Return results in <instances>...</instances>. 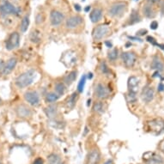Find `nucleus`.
<instances>
[{
	"label": "nucleus",
	"mask_w": 164,
	"mask_h": 164,
	"mask_svg": "<svg viewBox=\"0 0 164 164\" xmlns=\"http://www.w3.org/2000/svg\"><path fill=\"white\" fill-rule=\"evenodd\" d=\"M35 78H36V72L35 70H29L21 75H19L17 78H16L15 84L19 89H24L31 85L35 81Z\"/></svg>",
	"instance_id": "obj_1"
},
{
	"label": "nucleus",
	"mask_w": 164,
	"mask_h": 164,
	"mask_svg": "<svg viewBox=\"0 0 164 164\" xmlns=\"http://www.w3.org/2000/svg\"><path fill=\"white\" fill-rule=\"evenodd\" d=\"M127 10V4L125 2H117L108 9V15L112 17H120Z\"/></svg>",
	"instance_id": "obj_2"
},
{
	"label": "nucleus",
	"mask_w": 164,
	"mask_h": 164,
	"mask_svg": "<svg viewBox=\"0 0 164 164\" xmlns=\"http://www.w3.org/2000/svg\"><path fill=\"white\" fill-rule=\"evenodd\" d=\"M20 45V35L17 32H12L5 41V48L8 51H12Z\"/></svg>",
	"instance_id": "obj_3"
},
{
	"label": "nucleus",
	"mask_w": 164,
	"mask_h": 164,
	"mask_svg": "<svg viewBox=\"0 0 164 164\" xmlns=\"http://www.w3.org/2000/svg\"><path fill=\"white\" fill-rule=\"evenodd\" d=\"M0 13L3 16L17 15L19 13V10L9 1H4L0 5Z\"/></svg>",
	"instance_id": "obj_4"
},
{
	"label": "nucleus",
	"mask_w": 164,
	"mask_h": 164,
	"mask_svg": "<svg viewBox=\"0 0 164 164\" xmlns=\"http://www.w3.org/2000/svg\"><path fill=\"white\" fill-rule=\"evenodd\" d=\"M109 32V28L105 24H101L99 26L94 29L92 35H93V39L95 40H100L103 39L104 37H106L108 35Z\"/></svg>",
	"instance_id": "obj_5"
},
{
	"label": "nucleus",
	"mask_w": 164,
	"mask_h": 164,
	"mask_svg": "<svg viewBox=\"0 0 164 164\" xmlns=\"http://www.w3.org/2000/svg\"><path fill=\"white\" fill-rule=\"evenodd\" d=\"M121 60L126 67L131 68L135 65L137 60V56L132 52H124L121 54Z\"/></svg>",
	"instance_id": "obj_6"
},
{
	"label": "nucleus",
	"mask_w": 164,
	"mask_h": 164,
	"mask_svg": "<svg viewBox=\"0 0 164 164\" xmlns=\"http://www.w3.org/2000/svg\"><path fill=\"white\" fill-rule=\"evenodd\" d=\"M16 113L17 117L21 119H29L33 114L30 108H29L25 104H19L16 108Z\"/></svg>",
	"instance_id": "obj_7"
},
{
	"label": "nucleus",
	"mask_w": 164,
	"mask_h": 164,
	"mask_svg": "<svg viewBox=\"0 0 164 164\" xmlns=\"http://www.w3.org/2000/svg\"><path fill=\"white\" fill-rule=\"evenodd\" d=\"M24 99L32 106H37L40 103V96L35 91H27L24 94Z\"/></svg>",
	"instance_id": "obj_8"
},
{
	"label": "nucleus",
	"mask_w": 164,
	"mask_h": 164,
	"mask_svg": "<svg viewBox=\"0 0 164 164\" xmlns=\"http://www.w3.org/2000/svg\"><path fill=\"white\" fill-rule=\"evenodd\" d=\"M65 20L64 14L59 10H52L50 14V22L52 26H59Z\"/></svg>",
	"instance_id": "obj_9"
},
{
	"label": "nucleus",
	"mask_w": 164,
	"mask_h": 164,
	"mask_svg": "<svg viewBox=\"0 0 164 164\" xmlns=\"http://www.w3.org/2000/svg\"><path fill=\"white\" fill-rule=\"evenodd\" d=\"M95 95L98 99H107L109 96V91L108 88L102 83H98L95 89Z\"/></svg>",
	"instance_id": "obj_10"
},
{
	"label": "nucleus",
	"mask_w": 164,
	"mask_h": 164,
	"mask_svg": "<svg viewBox=\"0 0 164 164\" xmlns=\"http://www.w3.org/2000/svg\"><path fill=\"white\" fill-rule=\"evenodd\" d=\"M154 95H155V91L152 87L145 86L143 89L141 98L144 102H151V101L154 99Z\"/></svg>",
	"instance_id": "obj_11"
},
{
	"label": "nucleus",
	"mask_w": 164,
	"mask_h": 164,
	"mask_svg": "<svg viewBox=\"0 0 164 164\" xmlns=\"http://www.w3.org/2000/svg\"><path fill=\"white\" fill-rule=\"evenodd\" d=\"M139 78L137 77H131L128 79V91L134 93V94H137L138 93V90H139Z\"/></svg>",
	"instance_id": "obj_12"
},
{
	"label": "nucleus",
	"mask_w": 164,
	"mask_h": 164,
	"mask_svg": "<svg viewBox=\"0 0 164 164\" xmlns=\"http://www.w3.org/2000/svg\"><path fill=\"white\" fill-rule=\"evenodd\" d=\"M82 22V18L80 17V16H72V17H69L67 20H66V22H65V24H66V27L67 28H69V29H74V28H76V27L79 26L81 23Z\"/></svg>",
	"instance_id": "obj_13"
},
{
	"label": "nucleus",
	"mask_w": 164,
	"mask_h": 164,
	"mask_svg": "<svg viewBox=\"0 0 164 164\" xmlns=\"http://www.w3.org/2000/svg\"><path fill=\"white\" fill-rule=\"evenodd\" d=\"M17 64V59L16 58H10L9 60L7 61V63L5 65V67H4V70H3L2 73L4 74V75H9L15 69Z\"/></svg>",
	"instance_id": "obj_14"
},
{
	"label": "nucleus",
	"mask_w": 164,
	"mask_h": 164,
	"mask_svg": "<svg viewBox=\"0 0 164 164\" xmlns=\"http://www.w3.org/2000/svg\"><path fill=\"white\" fill-rule=\"evenodd\" d=\"M150 127L151 130L157 132L158 133H161L162 131H164V120L158 119V120H154L149 123Z\"/></svg>",
	"instance_id": "obj_15"
},
{
	"label": "nucleus",
	"mask_w": 164,
	"mask_h": 164,
	"mask_svg": "<svg viewBox=\"0 0 164 164\" xmlns=\"http://www.w3.org/2000/svg\"><path fill=\"white\" fill-rule=\"evenodd\" d=\"M101 159V155L98 150L93 149L88 155V162L89 164H97Z\"/></svg>",
	"instance_id": "obj_16"
},
{
	"label": "nucleus",
	"mask_w": 164,
	"mask_h": 164,
	"mask_svg": "<svg viewBox=\"0 0 164 164\" xmlns=\"http://www.w3.org/2000/svg\"><path fill=\"white\" fill-rule=\"evenodd\" d=\"M151 155L145 157V162L147 164H163L164 160L161 156L155 154V153H150Z\"/></svg>",
	"instance_id": "obj_17"
},
{
	"label": "nucleus",
	"mask_w": 164,
	"mask_h": 164,
	"mask_svg": "<svg viewBox=\"0 0 164 164\" xmlns=\"http://www.w3.org/2000/svg\"><path fill=\"white\" fill-rule=\"evenodd\" d=\"M102 10L100 9V8H95L90 12V18L91 22H98L99 21H101V19L102 18Z\"/></svg>",
	"instance_id": "obj_18"
},
{
	"label": "nucleus",
	"mask_w": 164,
	"mask_h": 164,
	"mask_svg": "<svg viewBox=\"0 0 164 164\" xmlns=\"http://www.w3.org/2000/svg\"><path fill=\"white\" fill-rule=\"evenodd\" d=\"M78 76V71H72L69 74H67L64 78V83L67 86H71L76 80Z\"/></svg>",
	"instance_id": "obj_19"
},
{
	"label": "nucleus",
	"mask_w": 164,
	"mask_h": 164,
	"mask_svg": "<svg viewBox=\"0 0 164 164\" xmlns=\"http://www.w3.org/2000/svg\"><path fill=\"white\" fill-rule=\"evenodd\" d=\"M151 69L156 70L157 71H162L164 70V65L162 61L158 57H155L151 63Z\"/></svg>",
	"instance_id": "obj_20"
},
{
	"label": "nucleus",
	"mask_w": 164,
	"mask_h": 164,
	"mask_svg": "<svg viewBox=\"0 0 164 164\" xmlns=\"http://www.w3.org/2000/svg\"><path fill=\"white\" fill-rule=\"evenodd\" d=\"M45 113L49 119L55 118L57 113H58V107L56 105H50V106H48V108H45Z\"/></svg>",
	"instance_id": "obj_21"
},
{
	"label": "nucleus",
	"mask_w": 164,
	"mask_h": 164,
	"mask_svg": "<svg viewBox=\"0 0 164 164\" xmlns=\"http://www.w3.org/2000/svg\"><path fill=\"white\" fill-rule=\"evenodd\" d=\"M29 39H30L31 42L33 43H39L41 40V35H40V32L37 29L33 30L30 33L29 35Z\"/></svg>",
	"instance_id": "obj_22"
},
{
	"label": "nucleus",
	"mask_w": 164,
	"mask_h": 164,
	"mask_svg": "<svg viewBox=\"0 0 164 164\" xmlns=\"http://www.w3.org/2000/svg\"><path fill=\"white\" fill-rule=\"evenodd\" d=\"M78 99V92H74L71 95H70V97L67 99V106L70 108H73L75 105L77 103Z\"/></svg>",
	"instance_id": "obj_23"
},
{
	"label": "nucleus",
	"mask_w": 164,
	"mask_h": 164,
	"mask_svg": "<svg viewBox=\"0 0 164 164\" xmlns=\"http://www.w3.org/2000/svg\"><path fill=\"white\" fill-rule=\"evenodd\" d=\"M54 90H55V93L59 95H63L65 93L66 90V87L64 82H58L55 83V86H54Z\"/></svg>",
	"instance_id": "obj_24"
},
{
	"label": "nucleus",
	"mask_w": 164,
	"mask_h": 164,
	"mask_svg": "<svg viewBox=\"0 0 164 164\" xmlns=\"http://www.w3.org/2000/svg\"><path fill=\"white\" fill-rule=\"evenodd\" d=\"M29 15H26L24 16L23 18H22V22H21V25H20V29L22 31V33H25L27 30H28V28L29 26Z\"/></svg>",
	"instance_id": "obj_25"
},
{
	"label": "nucleus",
	"mask_w": 164,
	"mask_h": 164,
	"mask_svg": "<svg viewBox=\"0 0 164 164\" xmlns=\"http://www.w3.org/2000/svg\"><path fill=\"white\" fill-rule=\"evenodd\" d=\"M48 164H61V160L59 155L52 153L48 156Z\"/></svg>",
	"instance_id": "obj_26"
},
{
	"label": "nucleus",
	"mask_w": 164,
	"mask_h": 164,
	"mask_svg": "<svg viewBox=\"0 0 164 164\" xmlns=\"http://www.w3.org/2000/svg\"><path fill=\"white\" fill-rule=\"evenodd\" d=\"M93 110L97 113H103L105 112V105L101 101H95L93 105Z\"/></svg>",
	"instance_id": "obj_27"
},
{
	"label": "nucleus",
	"mask_w": 164,
	"mask_h": 164,
	"mask_svg": "<svg viewBox=\"0 0 164 164\" xmlns=\"http://www.w3.org/2000/svg\"><path fill=\"white\" fill-rule=\"evenodd\" d=\"M59 98V95L56 94L55 92H50V93H48L46 95V101L49 102V103H53V102H55L57 101L58 100Z\"/></svg>",
	"instance_id": "obj_28"
},
{
	"label": "nucleus",
	"mask_w": 164,
	"mask_h": 164,
	"mask_svg": "<svg viewBox=\"0 0 164 164\" xmlns=\"http://www.w3.org/2000/svg\"><path fill=\"white\" fill-rule=\"evenodd\" d=\"M143 15L147 17L151 18L155 17V14H154V11H153V9L151 8V5H145L143 8Z\"/></svg>",
	"instance_id": "obj_29"
},
{
	"label": "nucleus",
	"mask_w": 164,
	"mask_h": 164,
	"mask_svg": "<svg viewBox=\"0 0 164 164\" xmlns=\"http://www.w3.org/2000/svg\"><path fill=\"white\" fill-rule=\"evenodd\" d=\"M119 57V49L113 48L108 53V59L110 61H115Z\"/></svg>",
	"instance_id": "obj_30"
},
{
	"label": "nucleus",
	"mask_w": 164,
	"mask_h": 164,
	"mask_svg": "<svg viewBox=\"0 0 164 164\" xmlns=\"http://www.w3.org/2000/svg\"><path fill=\"white\" fill-rule=\"evenodd\" d=\"M138 22H140V17H139L138 12L133 10L132 13L131 14V16H130L128 24H134V23H137Z\"/></svg>",
	"instance_id": "obj_31"
},
{
	"label": "nucleus",
	"mask_w": 164,
	"mask_h": 164,
	"mask_svg": "<svg viewBox=\"0 0 164 164\" xmlns=\"http://www.w3.org/2000/svg\"><path fill=\"white\" fill-rule=\"evenodd\" d=\"M125 99L127 101V102L129 103H134L137 101V94H134L132 92H127V94L125 95Z\"/></svg>",
	"instance_id": "obj_32"
},
{
	"label": "nucleus",
	"mask_w": 164,
	"mask_h": 164,
	"mask_svg": "<svg viewBox=\"0 0 164 164\" xmlns=\"http://www.w3.org/2000/svg\"><path fill=\"white\" fill-rule=\"evenodd\" d=\"M85 83H86V76L83 75L82 78H81V80L78 83V91L79 93H82L83 91V89H84V86H85Z\"/></svg>",
	"instance_id": "obj_33"
},
{
	"label": "nucleus",
	"mask_w": 164,
	"mask_h": 164,
	"mask_svg": "<svg viewBox=\"0 0 164 164\" xmlns=\"http://www.w3.org/2000/svg\"><path fill=\"white\" fill-rule=\"evenodd\" d=\"M100 69L101 71V72L103 74H108L109 73V69H108V65L105 62H101L100 65Z\"/></svg>",
	"instance_id": "obj_34"
},
{
	"label": "nucleus",
	"mask_w": 164,
	"mask_h": 164,
	"mask_svg": "<svg viewBox=\"0 0 164 164\" xmlns=\"http://www.w3.org/2000/svg\"><path fill=\"white\" fill-rule=\"evenodd\" d=\"M146 40L150 42V43H151L152 45H154V46H158L159 44L157 43L156 41H155V40L153 38V37H151V36H148L146 38Z\"/></svg>",
	"instance_id": "obj_35"
},
{
	"label": "nucleus",
	"mask_w": 164,
	"mask_h": 164,
	"mask_svg": "<svg viewBox=\"0 0 164 164\" xmlns=\"http://www.w3.org/2000/svg\"><path fill=\"white\" fill-rule=\"evenodd\" d=\"M43 22V17H42V16H41V14H38L37 15V17H36V23H41V22Z\"/></svg>",
	"instance_id": "obj_36"
},
{
	"label": "nucleus",
	"mask_w": 164,
	"mask_h": 164,
	"mask_svg": "<svg viewBox=\"0 0 164 164\" xmlns=\"http://www.w3.org/2000/svg\"><path fill=\"white\" fill-rule=\"evenodd\" d=\"M158 27V22H155V21H153V22L151 23V29H156Z\"/></svg>",
	"instance_id": "obj_37"
},
{
	"label": "nucleus",
	"mask_w": 164,
	"mask_h": 164,
	"mask_svg": "<svg viewBox=\"0 0 164 164\" xmlns=\"http://www.w3.org/2000/svg\"><path fill=\"white\" fill-rule=\"evenodd\" d=\"M33 164H44V162H43V160L39 157V158H36V159L34 161Z\"/></svg>",
	"instance_id": "obj_38"
},
{
	"label": "nucleus",
	"mask_w": 164,
	"mask_h": 164,
	"mask_svg": "<svg viewBox=\"0 0 164 164\" xmlns=\"http://www.w3.org/2000/svg\"><path fill=\"white\" fill-rule=\"evenodd\" d=\"M5 63H4V61L2 60L1 59H0V71L2 72L3 71V70H4V67H5Z\"/></svg>",
	"instance_id": "obj_39"
},
{
	"label": "nucleus",
	"mask_w": 164,
	"mask_h": 164,
	"mask_svg": "<svg viewBox=\"0 0 164 164\" xmlns=\"http://www.w3.org/2000/svg\"><path fill=\"white\" fill-rule=\"evenodd\" d=\"M74 8H75V10H76L77 11H81V10H82V8L80 7V5H74Z\"/></svg>",
	"instance_id": "obj_40"
},
{
	"label": "nucleus",
	"mask_w": 164,
	"mask_h": 164,
	"mask_svg": "<svg viewBox=\"0 0 164 164\" xmlns=\"http://www.w3.org/2000/svg\"><path fill=\"white\" fill-rule=\"evenodd\" d=\"M158 90L159 91H163L164 90V86H163V84L161 82L159 84V86H158Z\"/></svg>",
	"instance_id": "obj_41"
},
{
	"label": "nucleus",
	"mask_w": 164,
	"mask_h": 164,
	"mask_svg": "<svg viewBox=\"0 0 164 164\" xmlns=\"http://www.w3.org/2000/svg\"><path fill=\"white\" fill-rule=\"evenodd\" d=\"M161 150L164 152V140L162 142V143H161Z\"/></svg>",
	"instance_id": "obj_42"
},
{
	"label": "nucleus",
	"mask_w": 164,
	"mask_h": 164,
	"mask_svg": "<svg viewBox=\"0 0 164 164\" xmlns=\"http://www.w3.org/2000/svg\"><path fill=\"white\" fill-rule=\"evenodd\" d=\"M106 45H107V46H108V48H112V43H111V42H110V43H109V42H108V41H106Z\"/></svg>",
	"instance_id": "obj_43"
},
{
	"label": "nucleus",
	"mask_w": 164,
	"mask_h": 164,
	"mask_svg": "<svg viewBox=\"0 0 164 164\" xmlns=\"http://www.w3.org/2000/svg\"><path fill=\"white\" fill-rule=\"evenodd\" d=\"M147 1H148L149 3H151V4H154V3H155L157 0H147Z\"/></svg>",
	"instance_id": "obj_44"
},
{
	"label": "nucleus",
	"mask_w": 164,
	"mask_h": 164,
	"mask_svg": "<svg viewBox=\"0 0 164 164\" xmlns=\"http://www.w3.org/2000/svg\"><path fill=\"white\" fill-rule=\"evenodd\" d=\"M105 164H113L112 160H108V161H107V162H105Z\"/></svg>",
	"instance_id": "obj_45"
},
{
	"label": "nucleus",
	"mask_w": 164,
	"mask_h": 164,
	"mask_svg": "<svg viewBox=\"0 0 164 164\" xmlns=\"http://www.w3.org/2000/svg\"><path fill=\"white\" fill-rule=\"evenodd\" d=\"M89 10H90V6H88L87 8H85V11H89Z\"/></svg>",
	"instance_id": "obj_46"
},
{
	"label": "nucleus",
	"mask_w": 164,
	"mask_h": 164,
	"mask_svg": "<svg viewBox=\"0 0 164 164\" xmlns=\"http://www.w3.org/2000/svg\"><path fill=\"white\" fill-rule=\"evenodd\" d=\"M89 75H90V76H89V78H92V73H90Z\"/></svg>",
	"instance_id": "obj_47"
},
{
	"label": "nucleus",
	"mask_w": 164,
	"mask_h": 164,
	"mask_svg": "<svg viewBox=\"0 0 164 164\" xmlns=\"http://www.w3.org/2000/svg\"><path fill=\"white\" fill-rule=\"evenodd\" d=\"M1 103H2V99L0 98V105H1Z\"/></svg>",
	"instance_id": "obj_48"
},
{
	"label": "nucleus",
	"mask_w": 164,
	"mask_h": 164,
	"mask_svg": "<svg viewBox=\"0 0 164 164\" xmlns=\"http://www.w3.org/2000/svg\"><path fill=\"white\" fill-rule=\"evenodd\" d=\"M0 164H3V162H1V161H0Z\"/></svg>",
	"instance_id": "obj_49"
}]
</instances>
